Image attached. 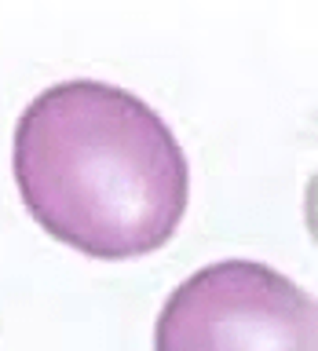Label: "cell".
Returning <instances> with one entry per match:
<instances>
[{"label": "cell", "mask_w": 318, "mask_h": 351, "mask_svg": "<svg viewBox=\"0 0 318 351\" xmlns=\"http://www.w3.org/2000/svg\"><path fill=\"white\" fill-rule=\"evenodd\" d=\"M11 169L44 234L92 260L161 249L191 202V169L172 128L103 81L44 88L15 125Z\"/></svg>", "instance_id": "1"}, {"label": "cell", "mask_w": 318, "mask_h": 351, "mask_svg": "<svg viewBox=\"0 0 318 351\" xmlns=\"http://www.w3.org/2000/svg\"><path fill=\"white\" fill-rule=\"evenodd\" d=\"M154 351H318V311L267 263L219 260L172 289Z\"/></svg>", "instance_id": "2"}]
</instances>
